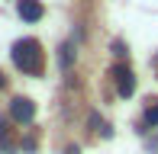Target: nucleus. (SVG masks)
Returning a JSON list of instances; mask_svg holds the SVG:
<instances>
[{
	"label": "nucleus",
	"instance_id": "obj_7",
	"mask_svg": "<svg viewBox=\"0 0 158 154\" xmlns=\"http://www.w3.org/2000/svg\"><path fill=\"white\" fill-rule=\"evenodd\" d=\"M3 138H6V122L0 119V141H3Z\"/></svg>",
	"mask_w": 158,
	"mask_h": 154
},
{
	"label": "nucleus",
	"instance_id": "obj_4",
	"mask_svg": "<svg viewBox=\"0 0 158 154\" xmlns=\"http://www.w3.org/2000/svg\"><path fill=\"white\" fill-rule=\"evenodd\" d=\"M16 10H19V16H23L26 23H39V19H42V13H45L39 0H19V6H16Z\"/></svg>",
	"mask_w": 158,
	"mask_h": 154
},
{
	"label": "nucleus",
	"instance_id": "obj_6",
	"mask_svg": "<svg viewBox=\"0 0 158 154\" xmlns=\"http://www.w3.org/2000/svg\"><path fill=\"white\" fill-rule=\"evenodd\" d=\"M71 64V45H64L61 48V67H68Z\"/></svg>",
	"mask_w": 158,
	"mask_h": 154
},
{
	"label": "nucleus",
	"instance_id": "obj_1",
	"mask_svg": "<svg viewBox=\"0 0 158 154\" xmlns=\"http://www.w3.org/2000/svg\"><path fill=\"white\" fill-rule=\"evenodd\" d=\"M42 45L35 39H19L16 45H13V64L19 67L23 74H42Z\"/></svg>",
	"mask_w": 158,
	"mask_h": 154
},
{
	"label": "nucleus",
	"instance_id": "obj_8",
	"mask_svg": "<svg viewBox=\"0 0 158 154\" xmlns=\"http://www.w3.org/2000/svg\"><path fill=\"white\" fill-rule=\"evenodd\" d=\"M3 83H6V80H3V74H0V87H3Z\"/></svg>",
	"mask_w": 158,
	"mask_h": 154
},
{
	"label": "nucleus",
	"instance_id": "obj_5",
	"mask_svg": "<svg viewBox=\"0 0 158 154\" xmlns=\"http://www.w3.org/2000/svg\"><path fill=\"white\" fill-rule=\"evenodd\" d=\"M145 122L148 125H158V103H152V106L145 109Z\"/></svg>",
	"mask_w": 158,
	"mask_h": 154
},
{
	"label": "nucleus",
	"instance_id": "obj_9",
	"mask_svg": "<svg viewBox=\"0 0 158 154\" xmlns=\"http://www.w3.org/2000/svg\"><path fill=\"white\" fill-rule=\"evenodd\" d=\"M155 64H158V58H155Z\"/></svg>",
	"mask_w": 158,
	"mask_h": 154
},
{
	"label": "nucleus",
	"instance_id": "obj_3",
	"mask_svg": "<svg viewBox=\"0 0 158 154\" xmlns=\"http://www.w3.org/2000/svg\"><path fill=\"white\" fill-rule=\"evenodd\" d=\"M113 77H116V90H119V96H132V93H135V74L129 71V67L116 64V67H113Z\"/></svg>",
	"mask_w": 158,
	"mask_h": 154
},
{
	"label": "nucleus",
	"instance_id": "obj_2",
	"mask_svg": "<svg viewBox=\"0 0 158 154\" xmlns=\"http://www.w3.org/2000/svg\"><path fill=\"white\" fill-rule=\"evenodd\" d=\"M10 116L16 119V122H23V125L32 122V119H35V103L26 100V96H16V100L10 103Z\"/></svg>",
	"mask_w": 158,
	"mask_h": 154
}]
</instances>
